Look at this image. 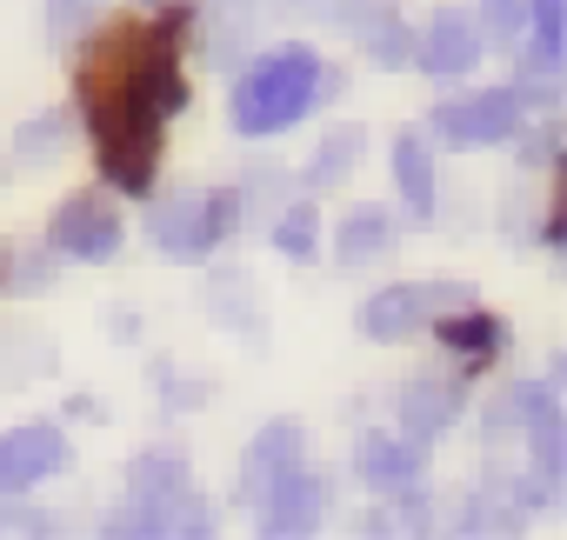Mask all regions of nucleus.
<instances>
[{
    "mask_svg": "<svg viewBox=\"0 0 567 540\" xmlns=\"http://www.w3.org/2000/svg\"><path fill=\"white\" fill-rule=\"evenodd\" d=\"M181 21L187 14H167L161 28H107L81 68V107L94 127V154L121 194H147L154 160H161V121L187 107Z\"/></svg>",
    "mask_w": 567,
    "mask_h": 540,
    "instance_id": "nucleus-1",
    "label": "nucleus"
},
{
    "mask_svg": "<svg viewBox=\"0 0 567 540\" xmlns=\"http://www.w3.org/2000/svg\"><path fill=\"white\" fill-rule=\"evenodd\" d=\"M321 94H328L321 87V61L308 48H280L274 61H260L234 87V127L240 134H280V127H295Z\"/></svg>",
    "mask_w": 567,
    "mask_h": 540,
    "instance_id": "nucleus-2",
    "label": "nucleus"
},
{
    "mask_svg": "<svg viewBox=\"0 0 567 540\" xmlns=\"http://www.w3.org/2000/svg\"><path fill=\"white\" fill-rule=\"evenodd\" d=\"M134 500H141V513L121 520V533H200L207 527L200 500H194V487H187V474H181L174 454L134 460Z\"/></svg>",
    "mask_w": 567,
    "mask_h": 540,
    "instance_id": "nucleus-3",
    "label": "nucleus"
},
{
    "mask_svg": "<svg viewBox=\"0 0 567 540\" xmlns=\"http://www.w3.org/2000/svg\"><path fill=\"white\" fill-rule=\"evenodd\" d=\"M234 220H240V200L234 194H207V200H167L161 214H154V240H161V253H174V260H200L220 233H234Z\"/></svg>",
    "mask_w": 567,
    "mask_h": 540,
    "instance_id": "nucleus-4",
    "label": "nucleus"
},
{
    "mask_svg": "<svg viewBox=\"0 0 567 540\" xmlns=\"http://www.w3.org/2000/svg\"><path fill=\"white\" fill-rule=\"evenodd\" d=\"M434 127L454 141V147H494L520 127V87H494V94H474L461 107H441Z\"/></svg>",
    "mask_w": 567,
    "mask_h": 540,
    "instance_id": "nucleus-5",
    "label": "nucleus"
},
{
    "mask_svg": "<svg viewBox=\"0 0 567 540\" xmlns=\"http://www.w3.org/2000/svg\"><path fill=\"white\" fill-rule=\"evenodd\" d=\"M61 467H68V440H61V427H48V420L14 427L8 440H0V494H21V487L48 480V474H61Z\"/></svg>",
    "mask_w": 567,
    "mask_h": 540,
    "instance_id": "nucleus-6",
    "label": "nucleus"
},
{
    "mask_svg": "<svg viewBox=\"0 0 567 540\" xmlns=\"http://www.w3.org/2000/svg\"><path fill=\"white\" fill-rule=\"evenodd\" d=\"M54 247H61L68 260H114V247H121L114 207H107V200H68V207L54 214Z\"/></svg>",
    "mask_w": 567,
    "mask_h": 540,
    "instance_id": "nucleus-7",
    "label": "nucleus"
},
{
    "mask_svg": "<svg viewBox=\"0 0 567 540\" xmlns=\"http://www.w3.org/2000/svg\"><path fill=\"white\" fill-rule=\"evenodd\" d=\"M301 467V427L295 420H274V427H260V440L247 447V474H240V494L247 500H267L280 480H288Z\"/></svg>",
    "mask_w": 567,
    "mask_h": 540,
    "instance_id": "nucleus-8",
    "label": "nucleus"
},
{
    "mask_svg": "<svg viewBox=\"0 0 567 540\" xmlns=\"http://www.w3.org/2000/svg\"><path fill=\"white\" fill-rule=\"evenodd\" d=\"M474 61H481V28L461 21V14H441L434 34H427V48H421V68L441 74V81H454V74H474Z\"/></svg>",
    "mask_w": 567,
    "mask_h": 540,
    "instance_id": "nucleus-9",
    "label": "nucleus"
},
{
    "mask_svg": "<svg viewBox=\"0 0 567 540\" xmlns=\"http://www.w3.org/2000/svg\"><path fill=\"white\" fill-rule=\"evenodd\" d=\"M427 308H434V288H388V294L368 301L361 328H368L374 341H408V334L427 321Z\"/></svg>",
    "mask_w": 567,
    "mask_h": 540,
    "instance_id": "nucleus-10",
    "label": "nucleus"
},
{
    "mask_svg": "<svg viewBox=\"0 0 567 540\" xmlns=\"http://www.w3.org/2000/svg\"><path fill=\"white\" fill-rule=\"evenodd\" d=\"M394 180L408 194V214H434V154L421 134H401L394 141Z\"/></svg>",
    "mask_w": 567,
    "mask_h": 540,
    "instance_id": "nucleus-11",
    "label": "nucleus"
},
{
    "mask_svg": "<svg viewBox=\"0 0 567 540\" xmlns=\"http://www.w3.org/2000/svg\"><path fill=\"white\" fill-rule=\"evenodd\" d=\"M260 507H274V513H267V533H301V527L315 520V507H321V487H315V480H301V467H295V474L280 480Z\"/></svg>",
    "mask_w": 567,
    "mask_h": 540,
    "instance_id": "nucleus-12",
    "label": "nucleus"
},
{
    "mask_svg": "<svg viewBox=\"0 0 567 540\" xmlns=\"http://www.w3.org/2000/svg\"><path fill=\"white\" fill-rule=\"evenodd\" d=\"M401 414H408V434H414V440H434V434L454 420V387H441V381H414Z\"/></svg>",
    "mask_w": 567,
    "mask_h": 540,
    "instance_id": "nucleus-13",
    "label": "nucleus"
},
{
    "mask_svg": "<svg viewBox=\"0 0 567 540\" xmlns=\"http://www.w3.org/2000/svg\"><path fill=\"white\" fill-rule=\"evenodd\" d=\"M388 240H394V220L381 207H354L341 227V260H374V253H388Z\"/></svg>",
    "mask_w": 567,
    "mask_h": 540,
    "instance_id": "nucleus-14",
    "label": "nucleus"
},
{
    "mask_svg": "<svg viewBox=\"0 0 567 540\" xmlns=\"http://www.w3.org/2000/svg\"><path fill=\"white\" fill-rule=\"evenodd\" d=\"M441 341H447L454 354H467V361H487V354L501 347V321H494V314H467V308H461V314H447V321H441Z\"/></svg>",
    "mask_w": 567,
    "mask_h": 540,
    "instance_id": "nucleus-15",
    "label": "nucleus"
},
{
    "mask_svg": "<svg viewBox=\"0 0 567 540\" xmlns=\"http://www.w3.org/2000/svg\"><path fill=\"white\" fill-rule=\"evenodd\" d=\"M361 474H368L374 487H408V480H414V447H401V440L374 434V440L361 447Z\"/></svg>",
    "mask_w": 567,
    "mask_h": 540,
    "instance_id": "nucleus-16",
    "label": "nucleus"
},
{
    "mask_svg": "<svg viewBox=\"0 0 567 540\" xmlns=\"http://www.w3.org/2000/svg\"><path fill=\"white\" fill-rule=\"evenodd\" d=\"M315 233H321V214H315V200H301V207L280 214L274 247H280V253H295V260H308V253H315Z\"/></svg>",
    "mask_w": 567,
    "mask_h": 540,
    "instance_id": "nucleus-17",
    "label": "nucleus"
},
{
    "mask_svg": "<svg viewBox=\"0 0 567 540\" xmlns=\"http://www.w3.org/2000/svg\"><path fill=\"white\" fill-rule=\"evenodd\" d=\"M534 48L547 68L560 61V0H534Z\"/></svg>",
    "mask_w": 567,
    "mask_h": 540,
    "instance_id": "nucleus-18",
    "label": "nucleus"
},
{
    "mask_svg": "<svg viewBox=\"0 0 567 540\" xmlns=\"http://www.w3.org/2000/svg\"><path fill=\"white\" fill-rule=\"evenodd\" d=\"M87 14H94V0H54V14H48V28H54V34H74V28H81Z\"/></svg>",
    "mask_w": 567,
    "mask_h": 540,
    "instance_id": "nucleus-19",
    "label": "nucleus"
},
{
    "mask_svg": "<svg viewBox=\"0 0 567 540\" xmlns=\"http://www.w3.org/2000/svg\"><path fill=\"white\" fill-rule=\"evenodd\" d=\"M487 28H494V41H514V28H520V0H487Z\"/></svg>",
    "mask_w": 567,
    "mask_h": 540,
    "instance_id": "nucleus-20",
    "label": "nucleus"
}]
</instances>
